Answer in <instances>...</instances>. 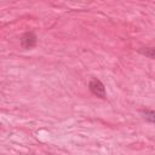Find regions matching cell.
Instances as JSON below:
<instances>
[{
    "label": "cell",
    "instance_id": "6da1fadb",
    "mask_svg": "<svg viewBox=\"0 0 155 155\" xmlns=\"http://www.w3.org/2000/svg\"><path fill=\"white\" fill-rule=\"evenodd\" d=\"M88 90L91 91V93L98 98L104 99L107 97V92H105V87L103 85V82L97 79V78H91L90 82H88Z\"/></svg>",
    "mask_w": 155,
    "mask_h": 155
},
{
    "label": "cell",
    "instance_id": "7a4b0ae2",
    "mask_svg": "<svg viewBox=\"0 0 155 155\" xmlns=\"http://www.w3.org/2000/svg\"><path fill=\"white\" fill-rule=\"evenodd\" d=\"M36 35L34 31H25L22 36H21V46L24 50H29L33 48L36 45Z\"/></svg>",
    "mask_w": 155,
    "mask_h": 155
},
{
    "label": "cell",
    "instance_id": "3957f363",
    "mask_svg": "<svg viewBox=\"0 0 155 155\" xmlns=\"http://www.w3.org/2000/svg\"><path fill=\"white\" fill-rule=\"evenodd\" d=\"M138 52L140 54L145 56V57H149L151 59H155V47H143V48H139Z\"/></svg>",
    "mask_w": 155,
    "mask_h": 155
},
{
    "label": "cell",
    "instance_id": "277c9868",
    "mask_svg": "<svg viewBox=\"0 0 155 155\" xmlns=\"http://www.w3.org/2000/svg\"><path fill=\"white\" fill-rule=\"evenodd\" d=\"M143 114V117L150 122V124H155V110H150V109H144L142 111Z\"/></svg>",
    "mask_w": 155,
    "mask_h": 155
}]
</instances>
